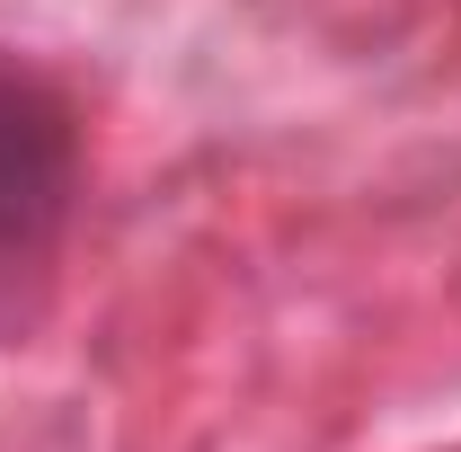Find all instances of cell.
I'll return each mask as SVG.
<instances>
[{
    "label": "cell",
    "mask_w": 461,
    "mask_h": 452,
    "mask_svg": "<svg viewBox=\"0 0 461 452\" xmlns=\"http://www.w3.org/2000/svg\"><path fill=\"white\" fill-rule=\"evenodd\" d=\"M71 213V124L54 89L0 62V320L18 311V284L54 267Z\"/></svg>",
    "instance_id": "cell-1"
}]
</instances>
